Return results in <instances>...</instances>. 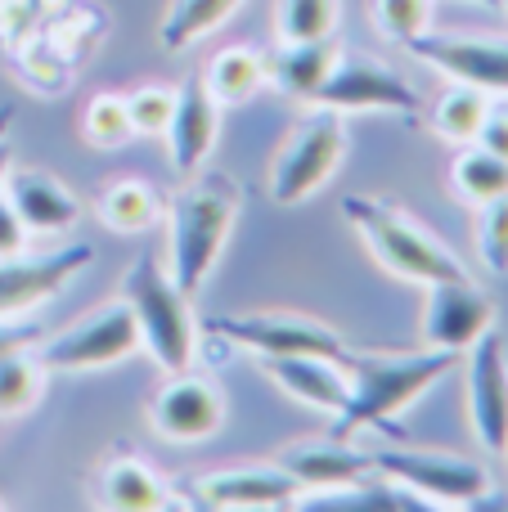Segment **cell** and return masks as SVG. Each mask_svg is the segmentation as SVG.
I'll return each instance as SVG.
<instances>
[{
    "mask_svg": "<svg viewBox=\"0 0 508 512\" xmlns=\"http://www.w3.org/2000/svg\"><path fill=\"white\" fill-rule=\"evenodd\" d=\"M450 180H455V194L464 198L468 207H482V203H491V198L508 194V162L486 153L482 144H464Z\"/></svg>",
    "mask_w": 508,
    "mask_h": 512,
    "instance_id": "obj_25",
    "label": "cell"
},
{
    "mask_svg": "<svg viewBox=\"0 0 508 512\" xmlns=\"http://www.w3.org/2000/svg\"><path fill=\"white\" fill-rule=\"evenodd\" d=\"M504 454H508V450H504Z\"/></svg>",
    "mask_w": 508,
    "mask_h": 512,
    "instance_id": "obj_39",
    "label": "cell"
},
{
    "mask_svg": "<svg viewBox=\"0 0 508 512\" xmlns=\"http://www.w3.org/2000/svg\"><path fill=\"white\" fill-rule=\"evenodd\" d=\"M9 117H14V108H9V104H5V108H0V135H5V126H9Z\"/></svg>",
    "mask_w": 508,
    "mask_h": 512,
    "instance_id": "obj_37",
    "label": "cell"
},
{
    "mask_svg": "<svg viewBox=\"0 0 508 512\" xmlns=\"http://www.w3.org/2000/svg\"><path fill=\"white\" fill-rule=\"evenodd\" d=\"M338 63V45L329 41H279V50L266 54V81L279 95L311 99L320 90V81Z\"/></svg>",
    "mask_w": 508,
    "mask_h": 512,
    "instance_id": "obj_20",
    "label": "cell"
},
{
    "mask_svg": "<svg viewBox=\"0 0 508 512\" xmlns=\"http://www.w3.org/2000/svg\"><path fill=\"white\" fill-rule=\"evenodd\" d=\"M279 468L293 472L297 486H306V490H342V486H356V481L374 477V454L351 450L347 441L329 436V441H306V445L284 450L279 454Z\"/></svg>",
    "mask_w": 508,
    "mask_h": 512,
    "instance_id": "obj_17",
    "label": "cell"
},
{
    "mask_svg": "<svg viewBox=\"0 0 508 512\" xmlns=\"http://www.w3.org/2000/svg\"><path fill=\"white\" fill-rule=\"evenodd\" d=\"M41 342V328L36 324H9V319H0V355L9 351H27V346Z\"/></svg>",
    "mask_w": 508,
    "mask_h": 512,
    "instance_id": "obj_35",
    "label": "cell"
},
{
    "mask_svg": "<svg viewBox=\"0 0 508 512\" xmlns=\"http://www.w3.org/2000/svg\"><path fill=\"white\" fill-rule=\"evenodd\" d=\"M486 113H491V95L455 81V90H446V95L437 99V108H432V126L455 144H473L477 131H482V122H486Z\"/></svg>",
    "mask_w": 508,
    "mask_h": 512,
    "instance_id": "obj_26",
    "label": "cell"
},
{
    "mask_svg": "<svg viewBox=\"0 0 508 512\" xmlns=\"http://www.w3.org/2000/svg\"><path fill=\"white\" fill-rule=\"evenodd\" d=\"M266 373L279 382V391L311 409H329V414H338L351 396L347 369L329 355H279V360H266Z\"/></svg>",
    "mask_w": 508,
    "mask_h": 512,
    "instance_id": "obj_19",
    "label": "cell"
},
{
    "mask_svg": "<svg viewBox=\"0 0 508 512\" xmlns=\"http://www.w3.org/2000/svg\"><path fill=\"white\" fill-rule=\"evenodd\" d=\"M90 261H95L90 243H68V248L45 256H0V319H18L27 310H36L41 301H50Z\"/></svg>",
    "mask_w": 508,
    "mask_h": 512,
    "instance_id": "obj_10",
    "label": "cell"
},
{
    "mask_svg": "<svg viewBox=\"0 0 508 512\" xmlns=\"http://www.w3.org/2000/svg\"><path fill=\"white\" fill-rule=\"evenodd\" d=\"M468 423L482 450L504 454L508 450V351L504 337L486 328L468 346Z\"/></svg>",
    "mask_w": 508,
    "mask_h": 512,
    "instance_id": "obj_9",
    "label": "cell"
},
{
    "mask_svg": "<svg viewBox=\"0 0 508 512\" xmlns=\"http://www.w3.org/2000/svg\"><path fill=\"white\" fill-rule=\"evenodd\" d=\"M239 5L243 0H171L167 18H162V50H189L194 41L212 36Z\"/></svg>",
    "mask_w": 508,
    "mask_h": 512,
    "instance_id": "obj_24",
    "label": "cell"
},
{
    "mask_svg": "<svg viewBox=\"0 0 508 512\" xmlns=\"http://www.w3.org/2000/svg\"><path fill=\"white\" fill-rule=\"evenodd\" d=\"M5 198L14 203L27 234H63V230H72L81 216L77 198H72L68 189H63V180H54L50 171H32V167L9 171Z\"/></svg>",
    "mask_w": 508,
    "mask_h": 512,
    "instance_id": "obj_18",
    "label": "cell"
},
{
    "mask_svg": "<svg viewBox=\"0 0 508 512\" xmlns=\"http://www.w3.org/2000/svg\"><path fill=\"white\" fill-rule=\"evenodd\" d=\"M239 216V185L225 171H203L171 198V279L185 297L203 288Z\"/></svg>",
    "mask_w": 508,
    "mask_h": 512,
    "instance_id": "obj_2",
    "label": "cell"
},
{
    "mask_svg": "<svg viewBox=\"0 0 508 512\" xmlns=\"http://www.w3.org/2000/svg\"><path fill=\"white\" fill-rule=\"evenodd\" d=\"M5 176H9V140L0 135V185H5Z\"/></svg>",
    "mask_w": 508,
    "mask_h": 512,
    "instance_id": "obj_36",
    "label": "cell"
},
{
    "mask_svg": "<svg viewBox=\"0 0 508 512\" xmlns=\"http://www.w3.org/2000/svg\"><path fill=\"white\" fill-rule=\"evenodd\" d=\"M45 373H86V369H108L122 364L131 351H140V328L126 301H108L104 310H95L90 319L63 328L59 337L32 346Z\"/></svg>",
    "mask_w": 508,
    "mask_h": 512,
    "instance_id": "obj_5",
    "label": "cell"
},
{
    "mask_svg": "<svg viewBox=\"0 0 508 512\" xmlns=\"http://www.w3.org/2000/svg\"><path fill=\"white\" fill-rule=\"evenodd\" d=\"M23 248H27V225L18 221L14 203L0 198V256H18Z\"/></svg>",
    "mask_w": 508,
    "mask_h": 512,
    "instance_id": "obj_34",
    "label": "cell"
},
{
    "mask_svg": "<svg viewBox=\"0 0 508 512\" xmlns=\"http://www.w3.org/2000/svg\"><path fill=\"white\" fill-rule=\"evenodd\" d=\"M342 153H347V126H342L338 108H320L311 113L297 135L284 144V153L275 158V171H270V198L279 207L306 203L324 180L338 171Z\"/></svg>",
    "mask_w": 508,
    "mask_h": 512,
    "instance_id": "obj_6",
    "label": "cell"
},
{
    "mask_svg": "<svg viewBox=\"0 0 508 512\" xmlns=\"http://www.w3.org/2000/svg\"><path fill=\"white\" fill-rule=\"evenodd\" d=\"M171 108H176V86H140L126 95V113H131L135 135H167Z\"/></svg>",
    "mask_w": 508,
    "mask_h": 512,
    "instance_id": "obj_31",
    "label": "cell"
},
{
    "mask_svg": "<svg viewBox=\"0 0 508 512\" xmlns=\"http://www.w3.org/2000/svg\"><path fill=\"white\" fill-rule=\"evenodd\" d=\"M477 252L491 274H508V194L482 203V221H477Z\"/></svg>",
    "mask_w": 508,
    "mask_h": 512,
    "instance_id": "obj_32",
    "label": "cell"
},
{
    "mask_svg": "<svg viewBox=\"0 0 508 512\" xmlns=\"http://www.w3.org/2000/svg\"><path fill=\"white\" fill-rule=\"evenodd\" d=\"M342 216L360 230V239L369 243V252L396 274V279L410 283H446V279H464V265L450 248H441L419 221L401 212V207L383 203V198H347Z\"/></svg>",
    "mask_w": 508,
    "mask_h": 512,
    "instance_id": "obj_3",
    "label": "cell"
},
{
    "mask_svg": "<svg viewBox=\"0 0 508 512\" xmlns=\"http://www.w3.org/2000/svg\"><path fill=\"white\" fill-rule=\"evenodd\" d=\"M477 5H491V9H508V0H477Z\"/></svg>",
    "mask_w": 508,
    "mask_h": 512,
    "instance_id": "obj_38",
    "label": "cell"
},
{
    "mask_svg": "<svg viewBox=\"0 0 508 512\" xmlns=\"http://www.w3.org/2000/svg\"><path fill=\"white\" fill-rule=\"evenodd\" d=\"M45 369L36 360V351H9L0 355V418H18L41 400Z\"/></svg>",
    "mask_w": 508,
    "mask_h": 512,
    "instance_id": "obj_27",
    "label": "cell"
},
{
    "mask_svg": "<svg viewBox=\"0 0 508 512\" xmlns=\"http://www.w3.org/2000/svg\"><path fill=\"white\" fill-rule=\"evenodd\" d=\"M473 144H482L486 153H495V158L508 162V108L491 104V113H486V122H482V131H477Z\"/></svg>",
    "mask_w": 508,
    "mask_h": 512,
    "instance_id": "obj_33",
    "label": "cell"
},
{
    "mask_svg": "<svg viewBox=\"0 0 508 512\" xmlns=\"http://www.w3.org/2000/svg\"><path fill=\"white\" fill-rule=\"evenodd\" d=\"M311 99L320 108H338V113H360V108H387V113H405V117L419 113V95L410 90V81L401 72L383 68V63H369V59L365 63L338 59Z\"/></svg>",
    "mask_w": 508,
    "mask_h": 512,
    "instance_id": "obj_13",
    "label": "cell"
},
{
    "mask_svg": "<svg viewBox=\"0 0 508 512\" xmlns=\"http://www.w3.org/2000/svg\"><path fill=\"white\" fill-rule=\"evenodd\" d=\"M459 364V351H414V355H351L342 360L351 382L347 405L338 409V423H333V436L347 441V436L365 432V427H378L387 436H405V423L396 414L414 405L428 387H437L450 369Z\"/></svg>",
    "mask_w": 508,
    "mask_h": 512,
    "instance_id": "obj_1",
    "label": "cell"
},
{
    "mask_svg": "<svg viewBox=\"0 0 508 512\" xmlns=\"http://www.w3.org/2000/svg\"><path fill=\"white\" fill-rule=\"evenodd\" d=\"M99 504L104 508H117V512H149V508H162L167 504V481L149 468V463L131 459V454H117L99 468Z\"/></svg>",
    "mask_w": 508,
    "mask_h": 512,
    "instance_id": "obj_21",
    "label": "cell"
},
{
    "mask_svg": "<svg viewBox=\"0 0 508 512\" xmlns=\"http://www.w3.org/2000/svg\"><path fill=\"white\" fill-rule=\"evenodd\" d=\"M207 90H212L216 104H248L261 86H266V54L248 50V45H230L221 50L203 72Z\"/></svg>",
    "mask_w": 508,
    "mask_h": 512,
    "instance_id": "obj_23",
    "label": "cell"
},
{
    "mask_svg": "<svg viewBox=\"0 0 508 512\" xmlns=\"http://www.w3.org/2000/svg\"><path fill=\"white\" fill-rule=\"evenodd\" d=\"M81 131L95 149H122L135 135L131 113H126V95H95L81 113Z\"/></svg>",
    "mask_w": 508,
    "mask_h": 512,
    "instance_id": "obj_29",
    "label": "cell"
},
{
    "mask_svg": "<svg viewBox=\"0 0 508 512\" xmlns=\"http://www.w3.org/2000/svg\"><path fill=\"white\" fill-rule=\"evenodd\" d=\"M297 477L275 468H225V472H207L189 486V504L194 508H230V512H248V508H288L297 504Z\"/></svg>",
    "mask_w": 508,
    "mask_h": 512,
    "instance_id": "obj_14",
    "label": "cell"
},
{
    "mask_svg": "<svg viewBox=\"0 0 508 512\" xmlns=\"http://www.w3.org/2000/svg\"><path fill=\"white\" fill-rule=\"evenodd\" d=\"M225 423V400L212 382L176 373L167 387L153 396V427L167 441H207Z\"/></svg>",
    "mask_w": 508,
    "mask_h": 512,
    "instance_id": "obj_15",
    "label": "cell"
},
{
    "mask_svg": "<svg viewBox=\"0 0 508 512\" xmlns=\"http://www.w3.org/2000/svg\"><path fill=\"white\" fill-rule=\"evenodd\" d=\"M216 126H221V104L212 99L203 72L185 77V86H176V108H171V162H176L180 176H194L198 167L207 162L216 144Z\"/></svg>",
    "mask_w": 508,
    "mask_h": 512,
    "instance_id": "obj_16",
    "label": "cell"
},
{
    "mask_svg": "<svg viewBox=\"0 0 508 512\" xmlns=\"http://www.w3.org/2000/svg\"><path fill=\"white\" fill-rule=\"evenodd\" d=\"M122 301L131 306L135 328H140V346H149V355L158 360V369L185 373L194 360V315H189V297L176 288L171 270H162L153 256L126 270Z\"/></svg>",
    "mask_w": 508,
    "mask_h": 512,
    "instance_id": "obj_4",
    "label": "cell"
},
{
    "mask_svg": "<svg viewBox=\"0 0 508 512\" xmlns=\"http://www.w3.org/2000/svg\"><path fill=\"white\" fill-rule=\"evenodd\" d=\"M95 212L108 230L117 234H144L162 216V194L149 180H113L99 189Z\"/></svg>",
    "mask_w": 508,
    "mask_h": 512,
    "instance_id": "obj_22",
    "label": "cell"
},
{
    "mask_svg": "<svg viewBox=\"0 0 508 512\" xmlns=\"http://www.w3.org/2000/svg\"><path fill=\"white\" fill-rule=\"evenodd\" d=\"M374 472L392 477L396 486L419 495L423 504H446V508L482 504L486 490H491V477H486L482 463L455 459V454H432V450H378Z\"/></svg>",
    "mask_w": 508,
    "mask_h": 512,
    "instance_id": "obj_7",
    "label": "cell"
},
{
    "mask_svg": "<svg viewBox=\"0 0 508 512\" xmlns=\"http://www.w3.org/2000/svg\"><path fill=\"white\" fill-rule=\"evenodd\" d=\"M410 54H419L423 63H432L437 72H446L450 81L477 86L486 95H508V36H441L423 32L405 45Z\"/></svg>",
    "mask_w": 508,
    "mask_h": 512,
    "instance_id": "obj_11",
    "label": "cell"
},
{
    "mask_svg": "<svg viewBox=\"0 0 508 512\" xmlns=\"http://www.w3.org/2000/svg\"><path fill=\"white\" fill-rule=\"evenodd\" d=\"M203 328L212 337H221V342L261 355V360H279V355L347 360V342L329 324H315V319L302 315H207Z\"/></svg>",
    "mask_w": 508,
    "mask_h": 512,
    "instance_id": "obj_8",
    "label": "cell"
},
{
    "mask_svg": "<svg viewBox=\"0 0 508 512\" xmlns=\"http://www.w3.org/2000/svg\"><path fill=\"white\" fill-rule=\"evenodd\" d=\"M486 328H495V301L468 274L428 283V306H423V342L428 346L464 355Z\"/></svg>",
    "mask_w": 508,
    "mask_h": 512,
    "instance_id": "obj_12",
    "label": "cell"
},
{
    "mask_svg": "<svg viewBox=\"0 0 508 512\" xmlns=\"http://www.w3.org/2000/svg\"><path fill=\"white\" fill-rule=\"evenodd\" d=\"M342 0H279V41H329L338 32Z\"/></svg>",
    "mask_w": 508,
    "mask_h": 512,
    "instance_id": "obj_28",
    "label": "cell"
},
{
    "mask_svg": "<svg viewBox=\"0 0 508 512\" xmlns=\"http://www.w3.org/2000/svg\"><path fill=\"white\" fill-rule=\"evenodd\" d=\"M374 23L387 41L410 45L432 27V0H374Z\"/></svg>",
    "mask_w": 508,
    "mask_h": 512,
    "instance_id": "obj_30",
    "label": "cell"
}]
</instances>
